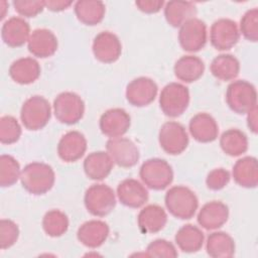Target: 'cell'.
Masks as SVG:
<instances>
[{
    "label": "cell",
    "instance_id": "obj_13",
    "mask_svg": "<svg viewBox=\"0 0 258 258\" xmlns=\"http://www.w3.org/2000/svg\"><path fill=\"white\" fill-rule=\"evenodd\" d=\"M156 83L147 77H139L132 80L126 87V99L135 107H144L151 104L157 95Z\"/></svg>",
    "mask_w": 258,
    "mask_h": 258
},
{
    "label": "cell",
    "instance_id": "obj_9",
    "mask_svg": "<svg viewBox=\"0 0 258 258\" xmlns=\"http://www.w3.org/2000/svg\"><path fill=\"white\" fill-rule=\"evenodd\" d=\"M158 141L164 152L178 155L186 149L189 140L185 128L180 123L168 121L160 127Z\"/></svg>",
    "mask_w": 258,
    "mask_h": 258
},
{
    "label": "cell",
    "instance_id": "obj_1",
    "mask_svg": "<svg viewBox=\"0 0 258 258\" xmlns=\"http://www.w3.org/2000/svg\"><path fill=\"white\" fill-rule=\"evenodd\" d=\"M55 174L52 167L44 162L28 163L21 171L20 181L23 188L35 196L46 194L54 184Z\"/></svg>",
    "mask_w": 258,
    "mask_h": 258
},
{
    "label": "cell",
    "instance_id": "obj_25",
    "mask_svg": "<svg viewBox=\"0 0 258 258\" xmlns=\"http://www.w3.org/2000/svg\"><path fill=\"white\" fill-rule=\"evenodd\" d=\"M237 184L246 188H254L258 184V163L253 156H245L236 161L232 170Z\"/></svg>",
    "mask_w": 258,
    "mask_h": 258
},
{
    "label": "cell",
    "instance_id": "obj_16",
    "mask_svg": "<svg viewBox=\"0 0 258 258\" xmlns=\"http://www.w3.org/2000/svg\"><path fill=\"white\" fill-rule=\"evenodd\" d=\"M87 150V139L79 131H69L57 144V155L64 162H75L85 154Z\"/></svg>",
    "mask_w": 258,
    "mask_h": 258
},
{
    "label": "cell",
    "instance_id": "obj_42",
    "mask_svg": "<svg viewBox=\"0 0 258 258\" xmlns=\"http://www.w3.org/2000/svg\"><path fill=\"white\" fill-rule=\"evenodd\" d=\"M135 5L137 8L147 14H152L158 12L164 5L163 0H140L136 1Z\"/></svg>",
    "mask_w": 258,
    "mask_h": 258
},
{
    "label": "cell",
    "instance_id": "obj_5",
    "mask_svg": "<svg viewBox=\"0 0 258 258\" xmlns=\"http://www.w3.org/2000/svg\"><path fill=\"white\" fill-rule=\"evenodd\" d=\"M139 175L143 183L151 189L162 190L173 180V170L170 164L161 158H150L140 167Z\"/></svg>",
    "mask_w": 258,
    "mask_h": 258
},
{
    "label": "cell",
    "instance_id": "obj_15",
    "mask_svg": "<svg viewBox=\"0 0 258 258\" xmlns=\"http://www.w3.org/2000/svg\"><path fill=\"white\" fill-rule=\"evenodd\" d=\"M131 118L129 114L121 108L109 109L102 114L99 126L102 133L110 138L122 137L130 128Z\"/></svg>",
    "mask_w": 258,
    "mask_h": 258
},
{
    "label": "cell",
    "instance_id": "obj_32",
    "mask_svg": "<svg viewBox=\"0 0 258 258\" xmlns=\"http://www.w3.org/2000/svg\"><path fill=\"white\" fill-rule=\"evenodd\" d=\"M210 70L216 79L223 82L232 81L239 75L240 62L234 55L223 53L212 60Z\"/></svg>",
    "mask_w": 258,
    "mask_h": 258
},
{
    "label": "cell",
    "instance_id": "obj_4",
    "mask_svg": "<svg viewBox=\"0 0 258 258\" xmlns=\"http://www.w3.org/2000/svg\"><path fill=\"white\" fill-rule=\"evenodd\" d=\"M51 116L49 102L41 96H32L22 105L20 119L23 126L30 131H37L46 126Z\"/></svg>",
    "mask_w": 258,
    "mask_h": 258
},
{
    "label": "cell",
    "instance_id": "obj_28",
    "mask_svg": "<svg viewBox=\"0 0 258 258\" xmlns=\"http://www.w3.org/2000/svg\"><path fill=\"white\" fill-rule=\"evenodd\" d=\"M197 7L188 1H169L164 6V16L169 25L180 27L187 20L195 18Z\"/></svg>",
    "mask_w": 258,
    "mask_h": 258
},
{
    "label": "cell",
    "instance_id": "obj_45",
    "mask_svg": "<svg viewBox=\"0 0 258 258\" xmlns=\"http://www.w3.org/2000/svg\"><path fill=\"white\" fill-rule=\"evenodd\" d=\"M6 4V2L5 1H1V3H0V6H1V8H2V13H1V19H3L4 17H5V11H6V8L4 7V5Z\"/></svg>",
    "mask_w": 258,
    "mask_h": 258
},
{
    "label": "cell",
    "instance_id": "obj_37",
    "mask_svg": "<svg viewBox=\"0 0 258 258\" xmlns=\"http://www.w3.org/2000/svg\"><path fill=\"white\" fill-rule=\"evenodd\" d=\"M240 31L243 36L252 42L258 40V9L252 8L245 12L240 21Z\"/></svg>",
    "mask_w": 258,
    "mask_h": 258
},
{
    "label": "cell",
    "instance_id": "obj_34",
    "mask_svg": "<svg viewBox=\"0 0 258 258\" xmlns=\"http://www.w3.org/2000/svg\"><path fill=\"white\" fill-rule=\"evenodd\" d=\"M42 229L49 237H60L69 229L68 216L59 210H50L42 219Z\"/></svg>",
    "mask_w": 258,
    "mask_h": 258
},
{
    "label": "cell",
    "instance_id": "obj_7",
    "mask_svg": "<svg viewBox=\"0 0 258 258\" xmlns=\"http://www.w3.org/2000/svg\"><path fill=\"white\" fill-rule=\"evenodd\" d=\"M189 91L179 83H169L160 92L159 106L164 115L175 118L180 116L188 107Z\"/></svg>",
    "mask_w": 258,
    "mask_h": 258
},
{
    "label": "cell",
    "instance_id": "obj_35",
    "mask_svg": "<svg viewBox=\"0 0 258 258\" xmlns=\"http://www.w3.org/2000/svg\"><path fill=\"white\" fill-rule=\"evenodd\" d=\"M20 165L18 161L9 154L0 156V185L11 186L20 178Z\"/></svg>",
    "mask_w": 258,
    "mask_h": 258
},
{
    "label": "cell",
    "instance_id": "obj_38",
    "mask_svg": "<svg viewBox=\"0 0 258 258\" xmlns=\"http://www.w3.org/2000/svg\"><path fill=\"white\" fill-rule=\"evenodd\" d=\"M19 237L18 226L11 220L0 221V247L2 250L12 247Z\"/></svg>",
    "mask_w": 258,
    "mask_h": 258
},
{
    "label": "cell",
    "instance_id": "obj_19",
    "mask_svg": "<svg viewBox=\"0 0 258 258\" xmlns=\"http://www.w3.org/2000/svg\"><path fill=\"white\" fill-rule=\"evenodd\" d=\"M30 36L29 23L22 17L13 16L6 20L1 28V37L10 47L22 46Z\"/></svg>",
    "mask_w": 258,
    "mask_h": 258
},
{
    "label": "cell",
    "instance_id": "obj_18",
    "mask_svg": "<svg viewBox=\"0 0 258 258\" xmlns=\"http://www.w3.org/2000/svg\"><path fill=\"white\" fill-rule=\"evenodd\" d=\"M117 197L120 203L128 208L137 209L148 201L145 186L134 178H126L117 186Z\"/></svg>",
    "mask_w": 258,
    "mask_h": 258
},
{
    "label": "cell",
    "instance_id": "obj_6",
    "mask_svg": "<svg viewBox=\"0 0 258 258\" xmlns=\"http://www.w3.org/2000/svg\"><path fill=\"white\" fill-rule=\"evenodd\" d=\"M84 203L87 211L95 217L109 215L116 206L114 190L107 184H92L85 192Z\"/></svg>",
    "mask_w": 258,
    "mask_h": 258
},
{
    "label": "cell",
    "instance_id": "obj_21",
    "mask_svg": "<svg viewBox=\"0 0 258 258\" xmlns=\"http://www.w3.org/2000/svg\"><path fill=\"white\" fill-rule=\"evenodd\" d=\"M188 129L195 140L201 143L213 142L219 134L216 120L208 113H198L189 121Z\"/></svg>",
    "mask_w": 258,
    "mask_h": 258
},
{
    "label": "cell",
    "instance_id": "obj_36",
    "mask_svg": "<svg viewBox=\"0 0 258 258\" xmlns=\"http://www.w3.org/2000/svg\"><path fill=\"white\" fill-rule=\"evenodd\" d=\"M21 126L13 116H3L0 119V141L2 144H13L21 136Z\"/></svg>",
    "mask_w": 258,
    "mask_h": 258
},
{
    "label": "cell",
    "instance_id": "obj_14",
    "mask_svg": "<svg viewBox=\"0 0 258 258\" xmlns=\"http://www.w3.org/2000/svg\"><path fill=\"white\" fill-rule=\"evenodd\" d=\"M93 53L95 57L104 63L116 61L122 52V44L116 34L110 31L98 33L93 40Z\"/></svg>",
    "mask_w": 258,
    "mask_h": 258
},
{
    "label": "cell",
    "instance_id": "obj_31",
    "mask_svg": "<svg viewBox=\"0 0 258 258\" xmlns=\"http://www.w3.org/2000/svg\"><path fill=\"white\" fill-rule=\"evenodd\" d=\"M206 250L213 258H229L235 254V242L228 233L214 232L207 239Z\"/></svg>",
    "mask_w": 258,
    "mask_h": 258
},
{
    "label": "cell",
    "instance_id": "obj_29",
    "mask_svg": "<svg viewBox=\"0 0 258 258\" xmlns=\"http://www.w3.org/2000/svg\"><path fill=\"white\" fill-rule=\"evenodd\" d=\"M77 18L85 25H96L100 23L106 12L105 4L97 0H80L75 3Z\"/></svg>",
    "mask_w": 258,
    "mask_h": 258
},
{
    "label": "cell",
    "instance_id": "obj_33",
    "mask_svg": "<svg viewBox=\"0 0 258 258\" xmlns=\"http://www.w3.org/2000/svg\"><path fill=\"white\" fill-rule=\"evenodd\" d=\"M220 146L227 155L239 156L247 151L248 138L246 134L239 129H229L222 134Z\"/></svg>",
    "mask_w": 258,
    "mask_h": 258
},
{
    "label": "cell",
    "instance_id": "obj_40",
    "mask_svg": "<svg viewBox=\"0 0 258 258\" xmlns=\"http://www.w3.org/2000/svg\"><path fill=\"white\" fill-rule=\"evenodd\" d=\"M15 11L24 17H35L45 7L44 1L40 0H15L12 2Z\"/></svg>",
    "mask_w": 258,
    "mask_h": 258
},
{
    "label": "cell",
    "instance_id": "obj_3",
    "mask_svg": "<svg viewBox=\"0 0 258 258\" xmlns=\"http://www.w3.org/2000/svg\"><path fill=\"white\" fill-rule=\"evenodd\" d=\"M226 103L237 114H247L257 107V92L255 87L245 81L232 82L226 91Z\"/></svg>",
    "mask_w": 258,
    "mask_h": 258
},
{
    "label": "cell",
    "instance_id": "obj_10",
    "mask_svg": "<svg viewBox=\"0 0 258 258\" xmlns=\"http://www.w3.org/2000/svg\"><path fill=\"white\" fill-rule=\"evenodd\" d=\"M178 41L185 51L196 52L201 50L207 43L206 23L197 17L184 22L179 27Z\"/></svg>",
    "mask_w": 258,
    "mask_h": 258
},
{
    "label": "cell",
    "instance_id": "obj_23",
    "mask_svg": "<svg viewBox=\"0 0 258 258\" xmlns=\"http://www.w3.org/2000/svg\"><path fill=\"white\" fill-rule=\"evenodd\" d=\"M167 222L164 209L158 205H148L138 214V228L143 234H154L161 231Z\"/></svg>",
    "mask_w": 258,
    "mask_h": 258
},
{
    "label": "cell",
    "instance_id": "obj_43",
    "mask_svg": "<svg viewBox=\"0 0 258 258\" xmlns=\"http://www.w3.org/2000/svg\"><path fill=\"white\" fill-rule=\"evenodd\" d=\"M45 7L53 12H59L67 8H69L73 2L72 1H66V0H48L44 1Z\"/></svg>",
    "mask_w": 258,
    "mask_h": 258
},
{
    "label": "cell",
    "instance_id": "obj_12",
    "mask_svg": "<svg viewBox=\"0 0 258 258\" xmlns=\"http://www.w3.org/2000/svg\"><path fill=\"white\" fill-rule=\"evenodd\" d=\"M240 32L237 23L229 18L216 20L210 30V40L212 45L218 50H228L237 44Z\"/></svg>",
    "mask_w": 258,
    "mask_h": 258
},
{
    "label": "cell",
    "instance_id": "obj_22",
    "mask_svg": "<svg viewBox=\"0 0 258 258\" xmlns=\"http://www.w3.org/2000/svg\"><path fill=\"white\" fill-rule=\"evenodd\" d=\"M109 236V226L100 220H91L80 226L77 232L78 240L88 248H98Z\"/></svg>",
    "mask_w": 258,
    "mask_h": 258
},
{
    "label": "cell",
    "instance_id": "obj_11",
    "mask_svg": "<svg viewBox=\"0 0 258 258\" xmlns=\"http://www.w3.org/2000/svg\"><path fill=\"white\" fill-rule=\"evenodd\" d=\"M106 149L113 162L124 168L134 166L140 157L136 144L125 137L110 138L106 143Z\"/></svg>",
    "mask_w": 258,
    "mask_h": 258
},
{
    "label": "cell",
    "instance_id": "obj_44",
    "mask_svg": "<svg viewBox=\"0 0 258 258\" xmlns=\"http://www.w3.org/2000/svg\"><path fill=\"white\" fill-rule=\"evenodd\" d=\"M247 125L249 127V129L256 134L257 133V107H255L254 109H252L250 112L247 113Z\"/></svg>",
    "mask_w": 258,
    "mask_h": 258
},
{
    "label": "cell",
    "instance_id": "obj_8",
    "mask_svg": "<svg viewBox=\"0 0 258 258\" xmlns=\"http://www.w3.org/2000/svg\"><path fill=\"white\" fill-rule=\"evenodd\" d=\"M53 113L60 123L73 125L83 118L85 103L78 94L63 92L57 95L53 101Z\"/></svg>",
    "mask_w": 258,
    "mask_h": 258
},
{
    "label": "cell",
    "instance_id": "obj_26",
    "mask_svg": "<svg viewBox=\"0 0 258 258\" xmlns=\"http://www.w3.org/2000/svg\"><path fill=\"white\" fill-rule=\"evenodd\" d=\"M41 73L38 61L32 57H21L14 60L9 68L10 78L17 84L29 85L35 82Z\"/></svg>",
    "mask_w": 258,
    "mask_h": 258
},
{
    "label": "cell",
    "instance_id": "obj_2",
    "mask_svg": "<svg viewBox=\"0 0 258 258\" xmlns=\"http://www.w3.org/2000/svg\"><path fill=\"white\" fill-rule=\"evenodd\" d=\"M164 204L171 216L180 220L191 219L199 207L196 194L184 185L170 187L164 197Z\"/></svg>",
    "mask_w": 258,
    "mask_h": 258
},
{
    "label": "cell",
    "instance_id": "obj_30",
    "mask_svg": "<svg viewBox=\"0 0 258 258\" xmlns=\"http://www.w3.org/2000/svg\"><path fill=\"white\" fill-rule=\"evenodd\" d=\"M205 235L202 230L191 224L182 226L175 234L174 240L178 248L185 253H195L202 249Z\"/></svg>",
    "mask_w": 258,
    "mask_h": 258
},
{
    "label": "cell",
    "instance_id": "obj_27",
    "mask_svg": "<svg viewBox=\"0 0 258 258\" xmlns=\"http://www.w3.org/2000/svg\"><path fill=\"white\" fill-rule=\"evenodd\" d=\"M174 75L183 83L198 81L205 72L204 61L196 55H183L174 63Z\"/></svg>",
    "mask_w": 258,
    "mask_h": 258
},
{
    "label": "cell",
    "instance_id": "obj_17",
    "mask_svg": "<svg viewBox=\"0 0 258 258\" xmlns=\"http://www.w3.org/2000/svg\"><path fill=\"white\" fill-rule=\"evenodd\" d=\"M58 41L54 33L46 28H38L31 32L27 41L29 52L40 58L53 55L57 50Z\"/></svg>",
    "mask_w": 258,
    "mask_h": 258
},
{
    "label": "cell",
    "instance_id": "obj_24",
    "mask_svg": "<svg viewBox=\"0 0 258 258\" xmlns=\"http://www.w3.org/2000/svg\"><path fill=\"white\" fill-rule=\"evenodd\" d=\"M114 162L108 152L95 151L84 160V171L93 180H103L113 169Z\"/></svg>",
    "mask_w": 258,
    "mask_h": 258
},
{
    "label": "cell",
    "instance_id": "obj_41",
    "mask_svg": "<svg viewBox=\"0 0 258 258\" xmlns=\"http://www.w3.org/2000/svg\"><path fill=\"white\" fill-rule=\"evenodd\" d=\"M230 172L224 168H215L209 172L206 178L208 188L212 190H220L224 188L230 181Z\"/></svg>",
    "mask_w": 258,
    "mask_h": 258
},
{
    "label": "cell",
    "instance_id": "obj_20",
    "mask_svg": "<svg viewBox=\"0 0 258 258\" xmlns=\"http://www.w3.org/2000/svg\"><path fill=\"white\" fill-rule=\"evenodd\" d=\"M229 218L228 207L219 201H212L205 204L198 214L199 225L206 230L221 228Z\"/></svg>",
    "mask_w": 258,
    "mask_h": 258
},
{
    "label": "cell",
    "instance_id": "obj_39",
    "mask_svg": "<svg viewBox=\"0 0 258 258\" xmlns=\"http://www.w3.org/2000/svg\"><path fill=\"white\" fill-rule=\"evenodd\" d=\"M146 255L149 257H177L178 253L174 245L164 239L152 241L146 248Z\"/></svg>",
    "mask_w": 258,
    "mask_h": 258
}]
</instances>
